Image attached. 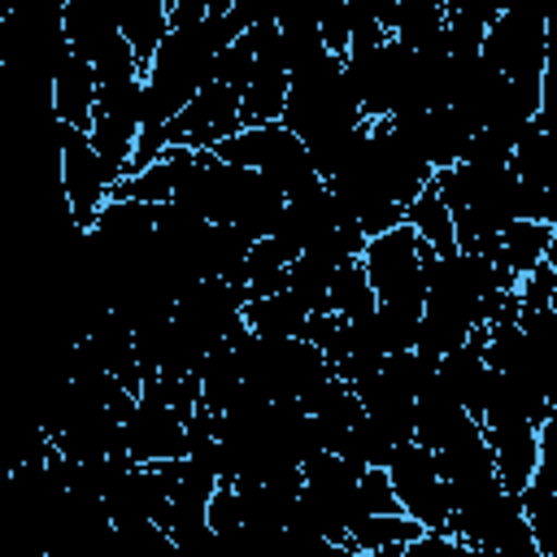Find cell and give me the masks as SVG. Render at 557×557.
Wrapping results in <instances>:
<instances>
[{"mask_svg":"<svg viewBox=\"0 0 557 557\" xmlns=\"http://www.w3.org/2000/svg\"><path fill=\"white\" fill-rule=\"evenodd\" d=\"M548 418L557 422V383H553V392H548Z\"/></svg>","mask_w":557,"mask_h":557,"instance_id":"obj_30","label":"cell"},{"mask_svg":"<svg viewBox=\"0 0 557 557\" xmlns=\"http://www.w3.org/2000/svg\"><path fill=\"white\" fill-rule=\"evenodd\" d=\"M218 157L235 161V165H252L261 174H270L287 196H305L313 187H322L326 178L313 165L309 144L287 126V122H244L231 139H222L213 148Z\"/></svg>","mask_w":557,"mask_h":557,"instance_id":"obj_3","label":"cell"},{"mask_svg":"<svg viewBox=\"0 0 557 557\" xmlns=\"http://www.w3.org/2000/svg\"><path fill=\"white\" fill-rule=\"evenodd\" d=\"M396 122L418 139V148L426 152V161L435 170L457 165L466 157V148H470V135H474V126L448 104H435V109H422V113H405Z\"/></svg>","mask_w":557,"mask_h":557,"instance_id":"obj_10","label":"cell"},{"mask_svg":"<svg viewBox=\"0 0 557 557\" xmlns=\"http://www.w3.org/2000/svg\"><path fill=\"white\" fill-rule=\"evenodd\" d=\"M483 431H487V440H492L496 470H500L505 487L522 496L527 483H531L535 457H540V426H535L531 418H500V422H487Z\"/></svg>","mask_w":557,"mask_h":557,"instance_id":"obj_11","label":"cell"},{"mask_svg":"<svg viewBox=\"0 0 557 557\" xmlns=\"http://www.w3.org/2000/svg\"><path fill=\"white\" fill-rule=\"evenodd\" d=\"M553 235H557L553 222H544V218H518V222H509V226L492 239L487 252H492V261H496L500 270H509L513 278H522L527 270H535V265L548 257Z\"/></svg>","mask_w":557,"mask_h":557,"instance_id":"obj_13","label":"cell"},{"mask_svg":"<svg viewBox=\"0 0 557 557\" xmlns=\"http://www.w3.org/2000/svg\"><path fill=\"white\" fill-rule=\"evenodd\" d=\"M435 248L409 226L396 222L383 235L366 239L361 265L379 292V300H396V305H426V283H431V265H435Z\"/></svg>","mask_w":557,"mask_h":557,"instance_id":"obj_4","label":"cell"},{"mask_svg":"<svg viewBox=\"0 0 557 557\" xmlns=\"http://www.w3.org/2000/svg\"><path fill=\"white\" fill-rule=\"evenodd\" d=\"M453 4H461L466 13H474L479 22H492L496 13H505L509 9V0H453Z\"/></svg>","mask_w":557,"mask_h":557,"instance_id":"obj_28","label":"cell"},{"mask_svg":"<svg viewBox=\"0 0 557 557\" xmlns=\"http://www.w3.org/2000/svg\"><path fill=\"white\" fill-rule=\"evenodd\" d=\"M244 126V109H239V87L213 78L209 87L196 91V100L170 117L161 126L165 144H187V148H218L222 139H231Z\"/></svg>","mask_w":557,"mask_h":557,"instance_id":"obj_7","label":"cell"},{"mask_svg":"<svg viewBox=\"0 0 557 557\" xmlns=\"http://www.w3.org/2000/svg\"><path fill=\"white\" fill-rule=\"evenodd\" d=\"M287 87H292V74L257 61L252 65V78L239 96V109H244V122H274L283 117V100H287Z\"/></svg>","mask_w":557,"mask_h":557,"instance_id":"obj_19","label":"cell"},{"mask_svg":"<svg viewBox=\"0 0 557 557\" xmlns=\"http://www.w3.org/2000/svg\"><path fill=\"white\" fill-rule=\"evenodd\" d=\"M170 4L174 0H117V17H122V35L135 48V57L148 65V57L157 52V44L170 30Z\"/></svg>","mask_w":557,"mask_h":557,"instance_id":"obj_17","label":"cell"},{"mask_svg":"<svg viewBox=\"0 0 557 557\" xmlns=\"http://www.w3.org/2000/svg\"><path fill=\"white\" fill-rule=\"evenodd\" d=\"M557 300V265L544 257L535 270L518 278V309H544Z\"/></svg>","mask_w":557,"mask_h":557,"instance_id":"obj_24","label":"cell"},{"mask_svg":"<svg viewBox=\"0 0 557 557\" xmlns=\"http://www.w3.org/2000/svg\"><path fill=\"white\" fill-rule=\"evenodd\" d=\"M387 474H392V487H396L405 513H413L426 531H453V496H448V483L440 474L435 448H426L422 440L396 444Z\"/></svg>","mask_w":557,"mask_h":557,"instance_id":"obj_6","label":"cell"},{"mask_svg":"<svg viewBox=\"0 0 557 557\" xmlns=\"http://www.w3.org/2000/svg\"><path fill=\"white\" fill-rule=\"evenodd\" d=\"M544 74L557 78V17L548 22V35H544Z\"/></svg>","mask_w":557,"mask_h":557,"instance_id":"obj_29","label":"cell"},{"mask_svg":"<svg viewBox=\"0 0 557 557\" xmlns=\"http://www.w3.org/2000/svg\"><path fill=\"white\" fill-rule=\"evenodd\" d=\"M309 318H313L309 305L292 287L270 292V296H248V305H244V322L257 335H305Z\"/></svg>","mask_w":557,"mask_h":557,"instance_id":"obj_15","label":"cell"},{"mask_svg":"<svg viewBox=\"0 0 557 557\" xmlns=\"http://www.w3.org/2000/svg\"><path fill=\"white\" fill-rule=\"evenodd\" d=\"M309 148L322 144V139H335V135H348L366 122V109L344 74V57L339 52H326L322 61L305 65L300 74H292V87H287V100H283V117Z\"/></svg>","mask_w":557,"mask_h":557,"instance_id":"obj_2","label":"cell"},{"mask_svg":"<svg viewBox=\"0 0 557 557\" xmlns=\"http://www.w3.org/2000/svg\"><path fill=\"white\" fill-rule=\"evenodd\" d=\"M287 270H292V257H287L270 235H265V239H252L248 270H244V292H248V296L283 292V287H287Z\"/></svg>","mask_w":557,"mask_h":557,"instance_id":"obj_20","label":"cell"},{"mask_svg":"<svg viewBox=\"0 0 557 557\" xmlns=\"http://www.w3.org/2000/svg\"><path fill=\"white\" fill-rule=\"evenodd\" d=\"M96 91H100V83H96V65H91L87 57L70 52V61L57 70V83H52V109H57V117L70 122V126L91 131Z\"/></svg>","mask_w":557,"mask_h":557,"instance_id":"obj_14","label":"cell"},{"mask_svg":"<svg viewBox=\"0 0 557 557\" xmlns=\"http://www.w3.org/2000/svg\"><path fill=\"white\" fill-rule=\"evenodd\" d=\"M235 39L239 35L226 13L170 22L165 39L144 65V126H165L170 117H178L196 100V91L218 78V61Z\"/></svg>","mask_w":557,"mask_h":557,"instance_id":"obj_1","label":"cell"},{"mask_svg":"<svg viewBox=\"0 0 557 557\" xmlns=\"http://www.w3.org/2000/svg\"><path fill=\"white\" fill-rule=\"evenodd\" d=\"M513 13H527V17H540V22H553L557 17V0H509Z\"/></svg>","mask_w":557,"mask_h":557,"instance_id":"obj_27","label":"cell"},{"mask_svg":"<svg viewBox=\"0 0 557 557\" xmlns=\"http://www.w3.org/2000/svg\"><path fill=\"white\" fill-rule=\"evenodd\" d=\"M57 139H61V152H57L61 191H65V205H70L74 226L87 231L96 222V213L104 209V200L113 196V187H117L122 174L100 157V148L91 144V131L70 126V122H57Z\"/></svg>","mask_w":557,"mask_h":557,"instance_id":"obj_5","label":"cell"},{"mask_svg":"<svg viewBox=\"0 0 557 557\" xmlns=\"http://www.w3.org/2000/svg\"><path fill=\"white\" fill-rule=\"evenodd\" d=\"M357 492H361V509H366V518H370V513H400V509H405L400 496H396V487H392L387 466H366Z\"/></svg>","mask_w":557,"mask_h":557,"instance_id":"obj_23","label":"cell"},{"mask_svg":"<svg viewBox=\"0 0 557 557\" xmlns=\"http://www.w3.org/2000/svg\"><path fill=\"white\" fill-rule=\"evenodd\" d=\"M65 35L78 57L96 61L122 39V17L117 0H65Z\"/></svg>","mask_w":557,"mask_h":557,"instance_id":"obj_12","label":"cell"},{"mask_svg":"<svg viewBox=\"0 0 557 557\" xmlns=\"http://www.w3.org/2000/svg\"><path fill=\"white\" fill-rule=\"evenodd\" d=\"M527 518H531L540 557H557V492L535 500V505H527Z\"/></svg>","mask_w":557,"mask_h":557,"instance_id":"obj_26","label":"cell"},{"mask_svg":"<svg viewBox=\"0 0 557 557\" xmlns=\"http://www.w3.org/2000/svg\"><path fill=\"white\" fill-rule=\"evenodd\" d=\"M405 222L435 248V252H457V222H453V209L444 205L435 178L418 191V200L405 209Z\"/></svg>","mask_w":557,"mask_h":557,"instance_id":"obj_18","label":"cell"},{"mask_svg":"<svg viewBox=\"0 0 557 557\" xmlns=\"http://www.w3.org/2000/svg\"><path fill=\"white\" fill-rule=\"evenodd\" d=\"M557 492V422L544 418L540 422V457H535V470H531V483L522 492V505H535L544 496Z\"/></svg>","mask_w":557,"mask_h":557,"instance_id":"obj_22","label":"cell"},{"mask_svg":"<svg viewBox=\"0 0 557 557\" xmlns=\"http://www.w3.org/2000/svg\"><path fill=\"white\" fill-rule=\"evenodd\" d=\"M326 305H331V313H339V318H361V313H370V309L379 305V292H374V283H370V274H366L361 261H348V265L331 278Z\"/></svg>","mask_w":557,"mask_h":557,"instance_id":"obj_21","label":"cell"},{"mask_svg":"<svg viewBox=\"0 0 557 557\" xmlns=\"http://www.w3.org/2000/svg\"><path fill=\"white\" fill-rule=\"evenodd\" d=\"M209 527L218 540H239L244 522H239V492L235 483H218V492L209 496Z\"/></svg>","mask_w":557,"mask_h":557,"instance_id":"obj_25","label":"cell"},{"mask_svg":"<svg viewBox=\"0 0 557 557\" xmlns=\"http://www.w3.org/2000/svg\"><path fill=\"white\" fill-rule=\"evenodd\" d=\"M544 35H548V22L505 9L487 22L483 57L505 78H540L544 74Z\"/></svg>","mask_w":557,"mask_h":557,"instance_id":"obj_9","label":"cell"},{"mask_svg":"<svg viewBox=\"0 0 557 557\" xmlns=\"http://www.w3.org/2000/svg\"><path fill=\"white\" fill-rule=\"evenodd\" d=\"M426 527L413 513H370L348 531V548L352 553H405V544H413Z\"/></svg>","mask_w":557,"mask_h":557,"instance_id":"obj_16","label":"cell"},{"mask_svg":"<svg viewBox=\"0 0 557 557\" xmlns=\"http://www.w3.org/2000/svg\"><path fill=\"white\" fill-rule=\"evenodd\" d=\"M122 435H126V457L152 466V461H170V457H183L187 453V418L165 405L161 396L152 392H139L126 422H122Z\"/></svg>","mask_w":557,"mask_h":557,"instance_id":"obj_8","label":"cell"},{"mask_svg":"<svg viewBox=\"0 0 557 557\" xmlns=\"http://www.w3.org/2000/svg\"><path fill=\"white\" fill-rule=\"evenodd\" d=\"M548 261L557 265V235H553V248H548Z\"/></svg>","mask_w":557,"mask_h":557,"instance_id":"obj_31","label":"cell"}]
</instances>
